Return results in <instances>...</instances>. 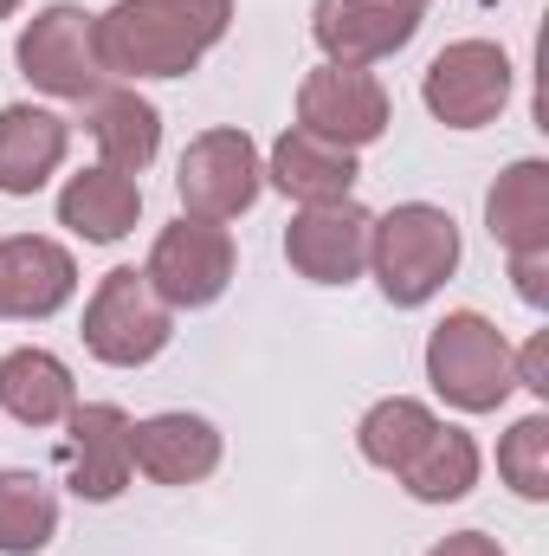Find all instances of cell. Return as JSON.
<instances>
[{"label":"cell","mask_w":549,"mask_h":556,"mask_svg":"<svg viewBox=\"0 0 549 556\" xmlns=\"http://www.w3.org/2000/svg\"><path fill=\"white\" fill-rule=\"evenodd\" d=\"M233 26V0H117L98 13L111 78H188Z\"/></svg>","instance_id":"cell-1"},{"label":"cell","mask_w":549,"mask_h":556,"mask_svg":"<svg viewBox=\"0 0 549 556\" xmlns=\"http://www.w3.org/2000/svg\"><path fill=\"white\" fill-rule=\"evenodd\" d=\"M369 273L382 285L388 304H426L446 278L459 273V227L446 207L433 201H401L388 214H375V233H369Z\"/></svg>","instance_id":"cell-2"},{"label":"cell","mask_w":549,"mask_h":556,"mask_svg":"<svg viewBox=\"0 0 549 556\" xmlns=\"http://www.w3.org/2000/svg\"><path fill=\"white\" fill-rule=\"evenodd\" d=\"M426 382L446 408L459 415H491L518 389L511 376V343L491 317L478 311H446L426 337Z\"/></svg>","instance_id":"cell-3"},{"label":"cell","mask_w":549,"mask_h":556,"mask_svg":"<svg viewBox=\"0 0 549 556\" xmlns=\"http://www.w3.org/2000/svg\"><path fill=\"white\" fill-rule=\"evenodd\" d=\"M85 350L111 369H142L168 350L175 337V311L155 298V285L137 273V266H111L98 278L91 304H85Z\"/></svg>","instance_id":"cell-4"},{"label":"cell","mask_w":549,"mask_h":556,"mask_svg":"<svg viewBox=\"0 0 549 556\" xmlns=\"http://www.w3.org/2000/svg\"><path fill=\"white\" fill-rule=\"evenodd\" d=\"M13 59H20V78H26V85H39L46 98H65V104L98 98L104 78H111L104 59H98V13H85V7H72V0L39 7V13L26 20Z\"/></svg>","instance_id":"cell-5"},{"label":"cell","mask_w":549,"mask_h":556,"mask_svg":"<svg viewBox=\"0 0 549 556\" xmlns=\"http://www.w3.org/2000/svg\"><path fill=\"white\" fill-rule=\"evenodd\" d=\"M259 188H266V162H259V142L246 130H201L181 149V168H175L181 214L227 227L259 201Z\"/></svg>","instance_id":"cell-6"},{"label":"cell","mask_w":549,"mask_h":556,"mask_svg":"<svg viewBox=\"0 0 549 556\" xmlns=\"http://www.w3.org/2000/svg\"><path fill=\"white\" fill-rule=\"evenodd\" d=\"M233 266H240L233 233H227L220 220L181 214V220H168V227L155 233L142 278L155 285V298H162L168 311H201V304H214V298L233 285Z\"/></svg>","instance_id":"cell-7"},{"label":"cell","mask_w":549,"mask_h":556,"mask_svg":"<svg viewBox=\"0 0 549 556\" xmlns=\"http://www.w3.org/2000/svg\"><path fill=\"white\" fill-rule=\"evenodd\" d=\"M511 85H518V72H511L505 46H491V39H452L426 65L420 98H426V111L446 130H485L511 104Z\"/></svg>","instance_id":"cell-8"},{"label":"cell","mask_w":549,"mask_h":556,"mask_svg":"<svg viewBox=\"0 0 549 556\" xmlns=\"http://www.w3.org/2000/svg\"><path fill=\"white\" fill-rule=\"evenodd\" d=\"M297 124L323 142L362 149V142H375L388 130V91L362 65H317L297 85Z\"/></svg>","instance_id":"cell-9"},{"label":"cell","mask_w":549,"mask_h":556,"mask_svg":"<svg viewBox=\"0 0 549 556\" xmlns=\"http://www.w3.org/2000/svg\"><path fill=\"white\" fill-rule=\"evenodd\" d=\"M369 233H375L369 207L323 201V207H304L284 227V260H291V273L310 278V285H349V278L369 273Z\"/></svg>","instance_id":"cell-10"},{"label":"cell","mask_w":549,"mask_h":556,"mask_svg":"<svg viewBox=\"0 0 549 556\" xmlns=\"http://www.w3.org/2000/svg\"><path fill=\"white\" fill-rule=\"evenodd\" d=\"M65 485L85 505H111L130 485V415L117 402H78L65 415Z\"/></svg>","instance_id":"cell-11"},{"label":"cell","mask_w":549,"mask_h":556,"mask_svg":"<svg viewBox=\"0 0 549 556\" xmlns=\"http://www.w3.org/2000/svg\"><path fill=\"white\" fill-rule=\"evenodd\" d=\"M420 33V13L395 0H317L310 7V39L323 46L330 65H382Z\"/></svg>","instance_id":"cell-12"},{"label":"cell","mask_w":549,"mask_h":556,"mask_svg":"<svg viewBox=\"0 0 549 556\" xmlns=\"http://www.w3.org/2000/svg\"><path fill=\"white\" fill-rule=\"evenodd\" d=\"M72 291H78V260L59 240H46V233L0 240V317L39 324V317L65 311Z\"/></svg>","instance_id":"cell-13"},{"label":"cell","mask_w":549,"mask_h":556,"mask_svg":"<svg viewBox=\"0 0 549 556\" xmlns=\"http://www.w3.org/2000/svg\"><path fill=\"white\" fill-rule=\"evenodd\" d=\"M130 466L155 485H201L220 466V427L188 408L130 420Z\"/></svg>","instance_id":"cell-14"},{"label":"cell","mask_w":549,"mask_h":556,"mask_svg":"<svg viewBox=\"0 0 549 556\" xmlns=\"http://www.w3.org/2000/svg\"><path fill=\"white\" fill-rule=\"evenodd\" d=\"M72 149V124L39 111V104H7L0 111V194H39Z\"/></svg>","instance_id":"cell-15"},{"label":"cell","mask_w":549,"mask_h":556,"mask_svg":"<svg viewBox=\"0 0 549 556\" xmlns=\"http://www.w3.org/2000/svg\"><path fill=\"white\" fill-rule=\"evenodd\" d=\"M266 175H272V188H284L291 201L323 207V201H349V188H356L362 168H356V149L323 142V137H310L304 124H291V130L272 142Z\"/></svg>","instance_id":"cell-16"},{"label":"cell","mask_w":549,"mask_h":556,"mask_svg":"<svg viewBox=\"0 0 549 556\" xmlns=\"http://www.w3.org/2000/svg\"><path fill=\"white\" fill-rule=\"evenodd\" d=\"M142 214V188L137 175H117V168H78L65 188H59V227H72L78 240L91 247H117Z\"/></svg>","instance_id":"cell-17"},{"label":"cell","mask_w":549,"mask_h":556,"mask_svg":"<svg viewBox=\"0 0 549 556\" xmlns=\"http://www.w3.org/2000/svg\"><path fill=\"white\" fill-rule=\"evenodd\" d=\"M85 130L98 142V155H104V168H117V175H142L149 162H155V149H162V111L137 98L130 85H104L98 98H85Z\"/></svg>","instance_id":"cell-18"},{"label":"cell","mask_w":549,"mask_h":556,"mask_svg":"<svg viewBox=\"0 0 549 556\" xmlns=\"http://www.w3.org/2000/svg\"><path fill=\"white\" fill-rule=\"evenodd\" d=\"M485 227L505 253H537L549 247V162L544 155H524L511 162L491 194H485Z\"/></svg>","instance_id":"cell-19"},{"label":"cell","mask_w":549,"mask_h":556,"mask_svg":"<svg viewBox=\"0 0 549 556\" xmlns=\"http://www.w3.org/2000/svg\"><path fill=\"white\" fill-rule=\"evenodd\" d=\"M0 408L20 427H59L78 408V382L52 350H7L0 356Z\"/></svg>","instance_id":"cell-20"},{"label":"cell","mask_w":549,"mask_h":556,"mask_svg":"<svg viewBox=\"0 0 549 556\" xmlns=\"http://www.w3.org/2000/svg\"><path fill=\"white\" fill-rule=\"evenodd\" d=\"M478 440L465 433V427H433V440L413 453L408 466L395 472L401 485H408V498H420V505H452V498H465L472 485H478Z\"/></svg>","instance_id":"cell-21"},{"label":"cell","mask_w":549,"mask_h":556,"mask_svg":"<svg viewBox=\"0 0 549 556\" xmlns=\"http://www.w3.org/2000/svg\"><path fill=\"white\" fill-rule=\"evenodd\" d=\"M59 531V498L39 472H0V556H39Z\"/></svg>","instance_id":"cell-22"},{"label":"cell","mask_w":549,"mask_h":556,"mask_svg":"<svg viewBox=\"0 0 549 556\" xmlns=\"http://www.w3.org/2000/svg\"><path fill=\"white\" fill-rule=\"evenodd\" d=\"M433 427H439V415H433L426 402H413V395H388V402H375V408L362 415L356 446H362V459H369V466L401 472L413 453L433 440Z\"/></svg>","instance_id":"cell-23"},{"label":"cell","mask_w":549,"mask_h":556,"mask_svg":"<svg viewBox=\"0 0 549 556\" xmlns=\"http://www.w3.org/2000/svg\"><path fill=\"white\" fill-rule=\"evenodd\" d=\"M498 472L518 498L544 505L549 498V415H524L498 440Z\"/></svg>","instance_id":"cell-24"},{"label":"cell","mask_w":549,"mask_h":556,"mask_svg":"<svg viewBox=\"0 0 549 556\" xmlns=\"http://www.w3.org/2000/svg\"><path fill=\"white\" fill-rule=\"evenodd\" d=\"M511 285H518L524 304L544 311L549 304V247H537V253H511Z\"/></svg>","instance_id":"cell-25"},{"label":"cell","mask_w":549,"mask_h":556,"mask_svg":"<svg viewBox=\"0 0 549 556\" xmlns=\"http://www.w3.org/2000/svg\"><path fill=\"white\" fill-rule=\"evenodd\" d=\"M511 376H518V389L549 395V337H531L524 350H511Z\"/></svg>","instance_id":"cell-26"},{"label":"cell","mask_w":549,"mask_h":556,"mask_svg":"<svg viewBox=\"0 0 549 556\" xmlns=\"http://www.w3.org/2000/svg\"><path fill=\"white\" fill-rule=\"evenodd\" d=\"M426 556H505L498 538H485V531H452L446 544H433Z\"/></svg>","instance_id":"cell-27"},{"label":"cell","mask_w":549,"mask_h":556,"mask_svg":"<svg viewBox=\"0 0 549 556\" xmlns=\"http://www.w3.org/2000/svg\"><path fill=\"white\" fill-rule=\"evenodd\" d=\"M7 13H20V0H0V20H7Z\"/></svg>","instance_id":"cell-28"},{"label":"cell","mask_w":549,"mask_h":556,"mask_svg":"<svg viewBox=\"0 0 549 556\" xmlns=\"http://www.w3.org/2000/svg\"><path fill=\"white\" fill-rule=\"evenodd\" d=\"M395 7H413V13H420V7H426V0H395Z\"/></svg>","instance_id":"cell-29"}]
</instances>
